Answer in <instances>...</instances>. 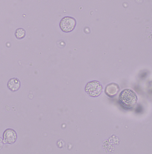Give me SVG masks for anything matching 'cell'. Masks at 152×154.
Listing matches in <instances>:
<instances>
[{"mask_svg": "<svg viewBox=\"0 0 152 154\" xmlns=\"http://www.w3.org/2000/svg\"><path fill=\"white\" fill-rule=\"evenodd\" d=\"M137 96L132 90L124 89L120 93L119 103L124 109H133L137 103Z\"/></svg>", "mask_w": 152, "mask_h": 154, "instance_id": "1", "label": "cell"}, {"mask_svg": "<svg viewBox=\"0 0 152 154\" xmlns=\"http://www.w3.org/2000/svg\"><path fill=\"white\" fill-rule=\"evenodd\" d=\"M102 88V86L99 82L93 81L87 83L85 90L89 96L97 97L101 94Z\"/></svg>", "mask_w": 152, "mask_h": 154, "instance_id": "2", "label": "cell"}, {"mask_svg": "<svg viewBox=\"0 0 152 154\" xmlns=\"http://www.w3.org/2000/svg\"><path fill=\"white\" fill-rule=\"evenodd\" d=\"M76 20L72 17L66 16L63 18L60 23V26L63 32H70L75 28Z\"/></svg>", "mask_w": 152, "mask_h": 154, "instance_id": "3", "label": "cell"}, {"mask_svg": "<svg viewBox=\"0 0 152 154\" xmlns=\"http://www.w3.org/2000/svg\"><path fill=\"white\" fill-rule=\"evenodd\" d=\"M3 137L4 144H13L16 142L18 136L16 131L14 130L9 128L6 129L4 132Z\"/></svg>", "mask_w": 152, "mask_h": 154, "instance_id": "4", "label": "cell"}, {"mask_svg": "<svg viewBox=\"0 0 152 154\" xmlns=\"http://www.w3.org/2000/svg\"><path fill=\"white\" fill-rule=\"evenodd\" d=\"M21 83L20 81L17 78L10 79L7 82V87L10 91L16 92L20 88Z\"/></svg>", "mask_w": 152, "mask_h": 154, "instance_id": "5", "label": "cell"}, {"mask_svg": "<svg viewBox=\"0 0 152 154\" xmlns=\"http://www.w3.org/2000/svg\"><path fill=\"white\" fill-rule=\"evenodd\" d=\"M120 88L118 85L114 83H111L107 85L105 88V92L107 96L113 97L119 92Z\"/></svg>", "mask_w": 152, "mask_h": 154, "instance_id": "6", "label": "cell"}, {"mask_svg": "<svg viewBox=\"0 0 152 154\" xmlns=\"http://www.w3.org/2000/svg\"><path fill=\"white\" fill-rule=\"evenodd\" d=\"M15 37L18 39H23L26 36V31L24 28H18L16 29L14 33Z\"/></svg>", "mask_w": 152, "mask_h": 154, "instance_id": "7", "label": "cell"}, {"mask_svg": "<svg viewBox=\"0 0 152 154\" xmlns=\"http://www.w3.org/2000/svg\"><path fill=\"white\" fill-rule=\"evenodd\" d=\"M4 146V143L3 142V139L0 137V150L3 148Z\"/></svg>", "mask_w": 152, "mask_h": 154, "instance_id": "8", "label": "cell"}]
</instances>
